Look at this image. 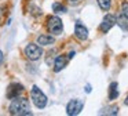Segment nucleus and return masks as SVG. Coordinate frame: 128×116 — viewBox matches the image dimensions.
<instances>
[{
	"mask_svg": "<svg viewBox=\"0 0 128 116\" xmlns=\"http://www.w3.org/2000/svg\"><path fill=\"white\" fill-rule=\"evenodd\" d=\"M8 112L10 115L14 116H26V115H32L30 112V102L28 98L25 97H15L11 99V104L8 106Z\"/></svg>",
	"mask_w": 128,
	"mask_h": 116,
	"instance_id": "obj_1",
	"label": "nucleus"
},
{
	"mask_svg": "<svg viewBox=\"0 0 128 116\" xmlns=\"http://www.w3.org/2000/svg\"><path fill=\"white\" fill-rule=\"evenodd\" d=\"M30 99L37 109H44L48 104L47 95H46L37 86H33V87L30 88Z\"/></svg>",
	"mask_w": 128,
	"mask_h": 116,
	"instance_id": "obj_2",
	"label": "nucleus"
},
{
	"mask_svg": "<svg viewBox=\"0 0 128 116\" xmlns=\"http://www.w3.org/2000/svg\"><path fill=\"white\" fill-rule=\"evenodd\" d=\"M47 30L52 36H59L64 33V22L58 15L47 17Z\"/></svg>",
	"mask_w": 128,
	"mask_h": 116,
	"instance_id": "obj_3",
	"label": "nucleus"
},
{
	"mask_svg": "<svg viewBox=\"0 0 128 116\" xmlns=\"http://www.w3.org/2000/svg\"><path fill=\"white\" fill-rule=\"evenodd\" d=\"M24 52H25V57L28 58L29 61H39L43 55L42 46H39V44H36V43H29L28 46L25 47Z\"/></svg>",
	"mask_w": 128,
	"mask_h": 116,
	"instance_id": "obj_4",
	"label": "nucleus"
},
{
	"mask_svg": "<svg viewBox=\"0 0 128 116\" xmlns=\"http://www.w3.org/2000/svg\"><path fill=\"white\" fill-rule=\"evenodd\" d=\"M84 108V101L83 99H78V98H74V99H70L66 105V113L69 116H76L83 110Z\"/></svg>",
	"mask_w": 128,
	"mask_h": 116,
	"instance_id": "obj_5",
	"label": "nucleus"
},
{
	"mask_svg": "<svg viewBox=\"0 0 128 116\" xmlns=\"http://www.w3.org/2000/svg\"><path fill=\"white\" fill-rule=\"evenodd\" d=\"M114 25H116V15H113V14H106V15L103 17L100 25H99V32L108 33Z\"/></svg>",
	"mask_w": 128,
	"mask_h": 116,
	"instance_id": "obj_6",
	"label": "nucleus"
},
{
	"mask_svg": "<svg viewBox=\"0 0 128 116\" xmlns=\"http://www.w3.org/2000/svg\"><path fill=\"white\" fill-rule=\"evenodd\" d=\"M24 91H25V88H24V86L21 84V83H11V84L7 87L6 95L8 99H12V98H15V97H20Z\"/></svg>",
	"mask_w": 128,
	"mask_h": 116,
	"instance_id": "obj_7",
	"label": "nucleus"
},
{
	"mask_svg": "<svg viewBox=\"0 0 128 116\" xmlns=\"http://www.w3.org/2000/svg\"><path fill=\"white\" fill-rule=\"evenodd\" d=\"M74 37L80 41H86L88 39V29L84 24H81L80 21L76 22L74 25Z\"/></svg>",
	"mask_w": 128,
	"mask_h": 116,
	"instance_id": "obj_8",
	"label": "nucleus"
},
{
	"mask_svg": "<svg viewBox=\"0 0 128 116\" xmlns=\"http://www.w3.org/2000/svg\"><path fill=\"white\" fill-rule=\"evenodd\" d=\"M55 43V37H54L52 35H47V33H44V35H40L37 36V44L42 47H48V46H52V44Z\"/></svg>",
	"mask_w": 128,
	"mask_h": 116,
	"instance_id": "obj_9",
	"label": "nucleus"
},
{
	"mask_svg": "<svg viewBox=\"0 0 128 116\" xmlns=\"http://www.w3.org/2000/svg\"><path fill=\"white\" fill-rule=\"evenodd\" d=\"M68 61H69V58L66 55H58L55 58V61H54V72L58 73L62 69H65V66L68 65Z\"/></svg>",
	"mask_w": 128,
	"mask_h": 116,
	"instance_id": "obj_10",
	"label": "nucleus"
},
{
	"mask_svg": "<svg viewBox=\"0 0 128 116\" xmlns=\"http://www.w3.org/2000/svg\"><path fill=\"white\" fill-rule=\"evenodd\" d=\"M118 83L117 82H112L110 84H109V101H114V99H117V97H118Z\"/></svg>",
	"mask_w": 128,
	"mask_h": 116,
	"instance_id": "obj_11",
	"label": "nucleus"
},
{
	"mask_svg": "<svg viewBox=\"0 0 128 116\" xmlns=\"http://www.w3.org/2000/svg\"><path fill=\"white\" fill-rule=\"evenodd\" d=\"M52 11L55 14H65V13H68V8H66V6H64L62 3L55 2V3H52Z\"/></svg>",
	"mask_w": 128,
	"mask_h": 116,
	"instance_id": "obj_12",
	"label": "nucleus"
},
{
	"mask_svg": "<svg viewBox=\"0 0 128 116\" xmlns=\"http://www.w3.org/2000/svg\"><path fill=\"white\" fill-rule=\"evenodd\" d=\"M99 115H118V106L117 105H110V106L105 108Z\"/></svg>",
	"mask_w": 128,
	"mask_h": 116,
	"instance_id": "obj_13",
	"label": "nucleus"
},
{
	"mask_svg": "<svg viewBox=\"0 0 128 116\" xmlns=\"http://www.w3.org/2000/svg\"><path fill=\"white\" fill-rule=\"evenodd\" d=\"M116 24L118 25L122 30H128V19H125L121 14L116 17Z\"/></svg>",
	"mask_w": 128,
	"mask_h": 116,
	"instance_id": "obj_14",
	"label": "nucleus"
},
{
	"mask_svg": "<svg viewBox=\"0 0 128 116\" xmlns=\"http://www.w3.org/2000/svg\"><path fill=\"white\" fill-rule=\"evenodd\" d=\"M96 3L102 11H109L112 8V0H96Z\"/></svg>",
	"mask_w": 128,
	"mask_h": 116,
	"instance_id": "obj_15",
	"label": "nucleus"
},
{
	"mask_svg": "<svg viewBox=\"0 0 128 116\" xmlns=\"http://www.w3.org/2000/svg\"><path fill=\"white\" fill-rule=\"evenodd\" d=\"M121 15L124 17L125 19H128V2L124 0L121 3Z\"/></svg>",
	"mask_w": 128,
	"mask_h": 116,
	"instance_id": "obj_16",
	"label": "nucleus"
},
{
	"mask_svg": "<svg viewBox=\"0 0 128 116\" xmlns=\"http://www.w3.org/2000/svg\"><path fill=\"white\" fill-rule=\"evenodd\" d=\"M66 2L69 3V4H72V6H77V4H80L83 0H66Z\"/></svg>",
	"mask_w": 128,
	"mask_h": 116,
	"instance_id": "obj_17",
	"label": "nucleus"
},
{
	"mask_svg": "<svg viewBox=\"0 0 128 116\" xmlns=\"http://www.w3.org/2000/svg\"><path fill=\"white\" fill-rule=\"evenodd\" d=\"M3 60H4V54H3V51L0 50V66H2V64H3Z\"/></svg>",
	"mask_w": 128,
	"mask_h": 116,
	"instance_id": "obj_18",
	"label": "nucleus"
},
{
	"mask_svg": "<svg viewBox=\"0 0 128 116\" xmlns=\"http://www.w3.org/2000/svg\"><path fill=\"white\" fill-rule=\"evenodd\" d=\"M74 55H76V51H70L69 54H68V58H69V60H72V58L74 57Z\"/></svg>",
	"mask_w": 128,
	"mask_h": 116,
	"instance_id": "obj_19",
	"label": "nucleus"
},
{
	"mask_svg": "<svg viewBox=\"0 0 128 116\" xmlns=\"http://www.w3.org/2000/svg\"><path fill=\"white\" fill-rule=\"evenodd\" d=\"M86 91H87V93H91V86H90V84L86 86Z\"/></svg>",
	"mask_w": 128,
	"mask_h": 116,
	"instance_id": "obj_20",
	"label": "nucleus"
},
{
	"mask_svg": "<svg viewBox=\"0 0 128 116\" xmlns=\"http://www.w3.org/2000/svg\"><path fill=\"white\" fill-rule=\"evenodd\" d=\"M124 104L128 106V94H127V97H125V99H124Z\"/></svg>",
	"mask_w": 128,
	"mask_h": 116,
	"instance_id": "obj_21",
	"label": "nucleus"
}]
</instances>
